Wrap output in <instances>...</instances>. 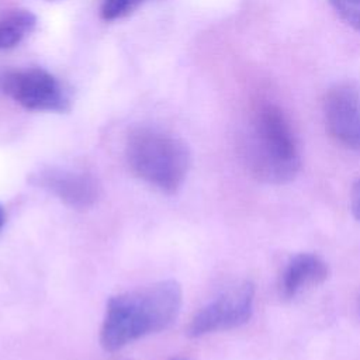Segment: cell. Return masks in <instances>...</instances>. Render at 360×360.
<instances>
[{
	"instance_id": "obj_1",
	"label": "cell",
	"mask_w": 360,
	"mask_h": 360,
	"mask_svg": "<svg viewBox=\"0 0 360 360\" xmlns=\"http://www.w3.org/2000/svg\"><path fill=\"white\" fill-rule=\"evenodd\" d=\"M181 302V287L174 280H160L112 295L100 329L101 346L115 352L167 329L177 319Z\"/></svg>"
},
{
	"instance_id": "obj_14",
	"label": "cell",
	"mask_w": 360,
	"mask_h": 360,
	"mask_svg": "<svg viewBox=\"0 0 360 360\" xmlns=\"http://www.w3.org/2000/svg\"><path fill=\"white\" fill-rule=\"evenodd\" d=\"M176 360H187V359H176Z\"/></svg>"
},
{
	"instance_id": "obj_4",
	"label": "cell",
	"mask_w": 360,
	"mask_h": 360,
	"mask_svg": "<svg viewBox=\"0 0 360 360\" xmlns=\"http://www.w3.org/2000/svg\"><path fill=\"white\" fill-rule=\"evenodd\" d=\"M255 304V285L249 280L239 281L201 307L191 318L187 335L201 338L214 332L228 330L245 325Z\"/></svg>"
},
{
	"instance_id": "obj_8",
	"label": "cell",
	"mask_w": 360,
	"mask_h": 360,
	"mask_svg": "<svg viewBox=\"0 0 360 360\" xmlns=\"http://www.w3.org/2000/svg\"><path fill=\"white\" fill-rule=\"evenodd\" d=\"M329 276L326 262L315 253H298L287 263L281 280L280 292L284 298H294L307 287L323 283Z\"/></svg>"
},
{
	"instance_id": "obj_11",
	"label": "cell",
	"mask_w": 360,
	"mask_h": 360,
	"mask_svg": "<svg viewBox=\"0 0 360 360\" xmlns=\"http://www.w3.org/2000/svg\"><path fill=\"white\" fill-rule=\"evenodd\" d=\"M145 0H103L101 17L104 20H117L132 13Z\"/></svg>"
},
{
	"instance_id": "obj_9",
	"label": "cell",
	"mask_w": 360,
	"mask_h": 360,
	"mask_svg": "<svg viewBox=\"0 0 360 360\" xmlns=\"http://www.w3.org/2000/svg\"><path fill=\"white\" fill-rule=\"evenodd\" d=\"M35 25V17L27 10H15L0 20V49L15 46Z\"/></svg>"
},
{
	"instance_id": "obj_10",
	"label": "cell",
	"mask_w": 360,
	"mask_h": 360,
	"mask_svg": "<svg viewBox=\"0 0 360 360\" xmlns=\"http://www.w3.org/2000/svg\"><path fill=\"white\" fill-rule=\"evenodd\" d=\"M335 13L352 28L360 31V0H328Z\"/></svg>"
},
{
	"instance_id": "obj_6",
	"label": "cell",
	"mask_w": 360,
	"mask_h": 360,
	"mask_svg": "<svg viewBox=\"0 0 360 360\" xmlns=\"http://www.w3.org/2000/svg\"><path fill=\"white\" fill-rule=\"evenodd\" d=\"M323 117L330 136L360 155V86L339 83L323 100Z\"/></svg>"
},
{
	"instance_id": "obj_7",
	"label": "cell",
	"mask_w": 360,
	"mask_h": 360,
	"mask_svg": "<svg viewBox=\"0 0 360 360\" xmlns=\"http://www.w3.org/2000/svg\"><path fill=\"white\" fill-rule=\"evenodd\" d=\"M30 181L55 195L65 205L80 211L91 208L101 193L98 180L82 170L46 167L32 174Z\"/></svg>"
},
{
	"instance_id": "obj_12",
	"label": "cell",
	"mask_w": 360,
	"mask_h": 360,
	"mask_svg": "<svg viewBox=\"0 0 360 360\" xmlns=\"http://www.w3.org/2000/svg\"><path fill=\"white\" fill-rule=\"evenodd\" d=\"M350 210L353 217L360 221V177L354 181L350 191Z\"/></svg>"
},
{
	"instance_id": "obj_5",
	"label": "cell",
	"mask_w": 360,
	"mask_h": 360,
	"mask_svg": "<svg viewBox=\"0 0 360 360\" xmlns=\"http://www.w3.org/2000/svg\"><path fill=\"white\" fill-rule=\"evenodd\" d=\"M0 90L27 110L53 112L69 110V98L62 84L41 68L0 73Z\"/></svg>"
},
{
	"instance_id": "obj_3",
	"label": "cell",
	"mask_w": 360,
	"mask_h": 360,
	"mask_svg": "<svg viewBox=\"0 0 360 360\" xmlns=\"http://www.w3.org/2000/svg\"><path fill=\"white\" fill-rule=\"evenodd\" d=\"M125 158L138 179L165 194H174L183 186L191 166L186 142L156 128L134 129L127 139Z\"/></svg>"
},
{
	"instance_id": "obj_2",
	"label": "cell",
	"mask_w": 360,
	"mask_h": 360,
	"mask_svg": "<svg viewBox=\"0 0 360 360\" xmlns=\"http://www.w3.org/2000/svg\"><path fill=\"white\" fill-rule=\"evenodd\" d=\"M250 173L267 184L290 183L301 167L297 136L284 112L274 104L257 107L246 145Z\"/></svg>"
},
{
	"instance_id": "obj_13",
	"label": "cell",
	"mask_w": 360,
	"mask_h": 360,
	"mask_svg": "<svg viewBox=\"0 0 360 360\" xmlns=\"http://www.w3.org/2000/svg\"><path fill=\"white\" fill-rule=\"evenodd\" d=\"M4 222H6V212H4L3 205H0V231H1L3 225H4Z\"/></svg>"
}]
</instances>
